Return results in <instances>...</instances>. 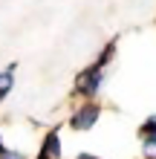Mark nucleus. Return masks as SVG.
I'll use <instances>...</instances> for the list:
<instances>
[{
    "mask_svg": "<svg viewBox=\"0 0 156 159\" xmlns=\"http://www.w3.org/2000/svg\"><path fill=\"white\" fill-rule=\"evenodd\" d=\"M142 136H153L156 133V116H150V119H145V125H142V130H139Z\"/></svg>",
    "mask_w": 156,
    "mask_h": 159,
    "instance_id": "nucleus-7",
    "label": "nucleus"
},
{
    "mask_svg": "<svg viewBox=\"0 0 156 159\" xmlns=\"http://www.w3.org/2000/svg\"><path fill=\"white\" fill-rule=\"evenodd\" d=\"M0 101H3V98H0Z\"/></svg>",
    "mask_w": 156,
    "mask_h": 159,
    "instance_id": "nucleus-10",
    "label": "nucleus"
},
{
    "mask_svg": "<svg viewBox=\"0 0 156 159\" xmlns=\"http://www.w3.org/2000/svg\"><path fill=\"white\" fill-rule=\"evenodd\" d=\"M98 116H101V107L93 104V101H84V104H78L75 110H72V116H69V127L72 130H78V133H84V130H93L96 127V121Z\"/></svg>",
    "mask_w": 156,
    "mask_h": 159,
    "instance_id": "nucleus-2",
    "label": "nucleus"
},
{
    "mask_svg": "<svg viewBox=\"0 0 156 159\" xmlns=\"http://www.w3.org/2000/svg\"><path fill=\"white\" fill-rule=\"evenodd\" d=\"M15 70L17 64H6V70H0V98H6L15 87Z\"/></svg>",
    "mask_w": 156,
    "mask_h": 159,
    "instance_id": "nucleus-4",
    "label": "nucleus"
},
{
    "mask_svg": "<svg viewBox=\"0 0 156 159\" xmlns=\"http://www.w3.org/2000/svg\"><path fill=\"white\" fill-rule=\"evenodd\" d=\"M142 139H145V156L156 159V133L153 136H142Z\"/></svg>",
    "mask_w": 156,
    "mask_h": 159,
    "instance_id": "nucleus-6",
    "label": "nucleus"
},
{
    "mask_svg": "<svg viewBox=\"0 0 156 159\" xmlns=\"http://www.w3.org/2000/svg\"><path fill=\"white\" fill-rule=\"evenodd\" d=\"M78 159H98V156H93V153H81Z\"/></svg>",
    "mask_w": 156,
    "mask_h": 159,
    "instance_id": "nucleus-9",
    "label": "nucleus"
},
{
    "mask_svg": "<svg viewBox=\"0 0 156 159\" xmlns=\"http://www.w3.org/2000/svg\"><path fill=\"white\" fill-rule=\"evenodd\" d=\"M116 49H118V43H116V41H110V43L104 46V49L98 52V58H96L93 64H96V67H101V70H107V64L116 58Z\"/></svg>",
    "mask_w": 156,
    "mask_h": 159,
    "instance_id": "nucleus-5",
    "label": "nucleus"
},
{
    "mask_svg": "<svg viewBox=\"0 0 156 159\" xmlns=\"http://www.w3.org/2000/svg\"><path fill=\"white\" fill-rule=\"evenodd\" d=\"M0 159H26V156L17 151H0Z\"/></svg>",
    "mask_w": 156,
    "mask_h": 159,
    "instance_id": "nucleus-8",
    "label": "nucleus"
},
{
    "mask_svg": "<svg viewBox=\"0 0 156 159\" xmlns=\"http://www.w3.org/2000/svg\"><path fill=\"white\" fill-rule=\"evenodd\" d=\"M58 156H61V133L49 130L43 145H41V151H38V159H58Z\"/></svg>",
    "mask_w": 156,
    "mask_h": 159,
    "instance_id": "nucleus-3",
    "label": "nucleus"
},
{
    "mask_svg": "<svg viewBox=\"0 0 156 159\" xmlns=\"http://www.w3.org/2000/svg\"><path fill=\"white\" fill-rule=\"evenodd\" d=\"M104 87V70L101 67H96V64H90V67H84L75 75V96L78 98H93L98 96V90Z\"/></svg>",
    "mask_w": 156,
    "mask_h": 159,
    "instance_id": "nucleus-1",
    "label": "nucleus"
}]
</instances>
